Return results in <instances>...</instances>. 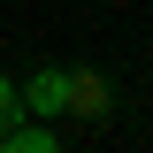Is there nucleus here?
I'll return each mask as SVG.
<instances>
[{
    "label": "nucleus",
    "instance_id": "obj_4",
    "mask_svg": "<svg viewBox=\"0 0 153 153\" xmlns=\"http://www.w3.org/2000/svg\"><path fill=\"white\" fill-rule=\"evenodd\" d=\"M16 115H23V92L0 76V146H8V123H16Z\"/></svg>",
    "mask_w": 153,
    "mask_h": 153
},
{
    "label": "nucleus",
    "instance_id": "obj_3",
    "mask_svg": "<svg viewBox=\"0 0 153 153\" xmlns=\"http://www.w3.org/2000/svg\"><path fill=\"white\" fill-rule=\"evenodd\" d=\"M8 146H23V153H54V130H46V123H8Z\"/></svg>",
    "mask_w": 153,
    "mask_h": 153
},
{
    "label": "nucleus",
    "instance_id": "obj_1",
    "mask_svg": "<svg viewBox=\"0 0 153 153\" xmlns=\"http://www.w3.org/2000/svg\"><path fill=\"white\" fill-rule=\"evenodd\" d=\"M107 107H115V84L100 69H69V115H84V123H107Z\"/></svg>",
    "mask_w": 153,
    "mask_h": 153
},
{
    "label": "nucleus",
    "instance_id": "obj_2",
    "mask_svg": "<svg viewBox=\"0 0 153 153\" xmlns=\"http://www.w3.org/2000/svg\"><path fill=\"white\" fill-rule=\"evenodd\" d=\"M23 107H31L38 123H54V115H69V69H38L31 84H23Z\"/></svg>",
    "mask_w": 153,
    "mask_h": 153
}]
</instances>
